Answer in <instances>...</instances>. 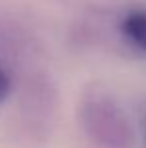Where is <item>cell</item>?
I'll use <instances>...</instances> for the list:
<instances>
[{"label": "cell", "mask_w": 146, "mask_h": 148, "mask_svg": "<svg viewBox=\"0 0 146 148\" xmlns=\"http://www.w3.org/2000/svg\"><path fill=\"white\" fill-rule=\"evenodd\" d=\"M122 32L138 50L146 52V12L144 10L130 12L122 22Z\"/></svg>", "instance_id": "obj_1"}, {"label": "cell", "mask_w": 146, "mask_h": 148, "mask_svg": "<svg viewBox=\"0 0 146 148\" xmlns=\"http://www.w3.org/2000/svg\"><path fill=\"white\" fill-rule=\"evenodd\" d=\"M8 90H10V78L0 68V100H4V96L8 94Z\"/></svg>", "instance_id": "obj_2"}]
</instances>
